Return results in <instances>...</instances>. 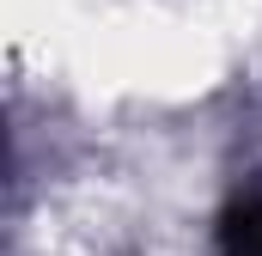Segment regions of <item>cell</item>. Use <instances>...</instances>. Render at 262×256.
<instances>
[{
	"instance_id": "cell-1",
	"label": "cell",
	"mask_w": 262,
	"mask_h": 256,
	"mask_svg": "<svg viewBox=\"0 0 262 256\" xmlns=\"http://www.w3.org/2000/svg\"><path fill=\"white\" fill-rule=\"evenodd\" d=\"M220 256H262V201H238L220 226Z\"/></svg>"
}]
</instances>
